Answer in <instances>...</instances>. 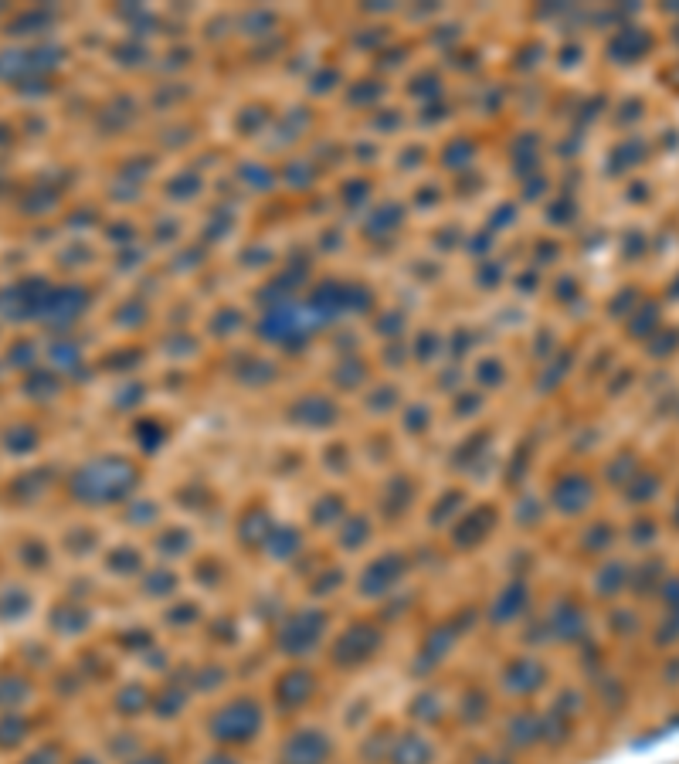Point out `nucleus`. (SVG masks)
<instances>
[{
  "label": "nucleus",
  "instance_id": "nucleus-6",
  "mask_svg": "<svg viewBox=\"0 0 679 764\" xmlns=\"http://www.w3.org/2000/svg\"><path fill=\"white\" fill-rule=\"evenodd\" d=\"M479 764H503V761H493V758H486V761H479Z\"/></svg>",
  "mask_w": 679,
  "mask_h": 764
},
{
  "label": "nucleus",
  "instance_id": "nucleus-4",
  "mask_svg": "<svg viewBox=\"0 0 679 764\" xmlns=\"http://www.w3.org/2000/svg\"><path fill=\"white\" fill-rule=\"evenodd\" d=\"M391 764H432V748L421 737H405L391 748Z\"/></svg>",
  "mask_w": 679,
  "mask_h": 764
},
{
  "label": "nucleus",
  "instance_id": "nucleus-2",
  "mask_svg": "<svg viewBox=\"0 0 679 764\" xmlns=\"http://www.w3.org/2000/svg\"><path fill=\"white\" fill-rule=\"evenodd\" d=\"M130 483L133 469L126 462L123 466L119 462H113V466H92L79 476V493L85 500H116V496H126Z\"/></svg>",
  "mask_w": 679,
  "mask_h": 764
},
{
  "label": "nucleus",
  "instance_id": "nucleus-1",
  "mask_svg": "<svg viewBox=\"0 0 679 764\" xmlns=\"http://www.w3.org/2000/svg\"><path fill=\"white\" fill-rule=\"evenodd\" d=\"M259 727H262L259 707L238 700V703H231V707H225L218 717H214L211 734H214V741L218 744H248Z\"/></svg>",
  "mask_w": 679,
  "mask_h": 764
},
{
  "label": "nucleus",
  "instance_id": "nucleus-5",
  "mask_svg": "<svg viewBox=\"0 0 679 764\" xmlns=\"http://www.w3.org/2000/svg\"><path fill=\"white\" fill-rule=\"evenodd\" d=\"M130 764H167V758H160V754H146V758H136Z\"/></svg>",
  "mask_w": 679,
  "mask_h": 764
},
{
  "label": "nucleus",
  "instance_id": "nucleus-3",
  "mask_svg": "<svg viewBox=\"0 0 679 764\" xmlns=\"http://www.w3.org/2000/svg\"><path fill=\"white\" fill-rule=\"evenodd\" d=\"M330 761V741L316 731L292 734L282 744V764H326Z\"/></svg>",
  "mask_w": 679,
  "mask_h": 764
}]
</instances>
